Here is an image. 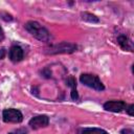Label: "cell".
Returning <instances> with one entry per match:
<instances>
[{"label": "cell", "instance_id": "obj_1", "mask_svg": "<svg viewBox=\"0 0 134 134\" xmlns=\"http://www.w3.org/2000/svg\"><path fill=\"white\" fill-rule=\"evenodd\" d=\"M24 26H25V29L31 36H34L36 39H38L41 42H48L51 38L48 29L45 28L43 25H41L37 21H28L25 23Z\"/></svg>", "mask_w": 134, "mask_h": 134}, {"label": "cell", "instance_id": "obj_2", "mask_svg": "<svg viewBox=\"0 0 134 134\" xmlns=\"http://www.w3.org/2000/svg\"><path fill=\"white\" fill-rule=\"evenodd\" d=\"M76 45L68 42H62L59 44H54L45 49V53L47 54H57V53H71L75 51Z\"/></svg>", "mask_w": 134, "mask_h": 134}, {"label": "cell", "instance_id": "obj_3", "mask_svg": "<svg viewBox=\"0 0 134 134\" xmlns=\"http://www.w3.org/2000/svg\"><path fill=\"white\" fill-rule=\"evenodd\" d=\"M80 81L82 84H84L87 87H90L94 90L97 91H103L105 89L104 84L102 83V81L98 79L97 75L94 74H89V73H83L80 76Z\"/></svg>", "mask_w": 134, "mask_h": 134}, {"label": "cell", "instance_id": "obj_4", "mask_svg": "<svg viewBox=\"0 0 134 134\" xmlns=\"http://www.w3.org/2000/svg\"><path fill=\"white\" fill-rule=\"evenodd\" d=\"M2 118L5 122H14L18 124L23 120V114L20 110L9 108V109H4L2 112Z\"/></svg>", "mask_w": 134, "mask_h": 134}, {"label": "cell", "instance_id": "obj_5", "mask_svg": "<svg viewBox=\"0 0 134 134\" xmlns=\"http://www.w3.org/2000/svg\"><path fill=\"white\" fill-rule=\"evenodd\" d=\"M49 124V118L47 115H37V116H34L28 125L30 126V128H32L34 130H38V129H41V128H45L47 127Z\"/></svg>", "mask_w": 134, "mask_h": 134}, {"label": "cell", "instance_id": "obj_6", "mask_svg": "<svg viewBox=\"0 0 134 134\" xmlns=\"http://www.w3.org/2000/svg\"><path fill=\"white\" fill-rule=\"evenodd\" d=\"M127 107L124 100H108L104 104V109L110 112H121Z\"/></svg>", "mask_w": 134, "mask_h": 134}, {"label": "cell", "instance_id": "obj_7", "mask_svg": "<svg viewBox=\"0 0 134 134\" xmlns=\"http://www.w3.org/2000/svg\"><path fill=\"white\" fill-rule=\"evenodd\" d=\"M8 55H9V59L12 62L14 63H18L20 61H22L23 57H24V52H23V49L18 46V45H13L9 49V52H8Z\"/></svg>", "mask_w": 134, "mask_h": 134}, {"label": "cell", "instance_id": "obj_8", "mask_svg": "<svg viewBox=\"0 0 134 134\" xmlns=\"http://www.w3.org/2000/svg\"><path fill=\"white\" fill-rule=\"evenodd\" d=\"M117 43L118 45L124 49V50H127V51H132L133 50V45H132V42L129 40L128 37L124 36V35H120L117 37Z\"/></svg>", "mask_w": 134, "mask_h": 134}, {"label": "cell", "instance_id": "obj_9", "mask_svg": "<svg viewBox=\"0 0 134 134\" xmlns=\"http://www.w3.org/2000/svg\"><path fill=\"white\" fill-rule=\"evenodd\" d=\"M81 16H82V19L84 21H87V22H90V23H98L99 22V19L93 14L85 12V13H82Z\"/></svg>", "mask_w": 134, "mask_h": 134}, {"label": "cell", "instance_id": "obj_10", "mask_svg": "<svg viewBox=\"0 0 134 134\" xmlns=\"http://www.w3.org/2000/svg\"><path fill=\"white\" fill-rule=\"evenodd\" d=\"M82 134H108V132L100 128H87L82 131Z\"/></svg>", "mask_w": 134, "mask_h": 134}, {"label": "cell", "instance_id": "obj_11", "mask_svg": "<svg viewBox=\"0 0 134 134\" xmlns=\"http://www.w3.org/2000/svg\"><path fill=\"white\" fill-rule=\"evenodd\" d=\"M66 85L68 87H70L71 89L76 88V81H75V79L73 76H68L67 80H66Z\"/></svg>", "mask_w": 134, "mask_h": 134}, {"label": "cell", "instance_id": "obj_12", "mask_svg": "<svg viewBox=\"0 0 134 134\" xmlns=\"http://www.w3.org/2000/svg\"><path fill=\"white\" fill-rule=\"evenodd\" d=\"M41 73H42V75H43L44 77H46V79L51 77V70H50L49 67H45V68L41 71Z\"/></svg>", "mask_w": 134, "mask_h": 134}, {"label": "cell", "instance_id": "obj_13", "mask_svg": "<svg viewBox=\"0 0 134 134\" xmlns=\"http://www.w3.org/2000/svg\"><path fill=\"white\" fill-rule=\"evenodd\" d=\"M8 134H27V130L25 128H20V129H17V130L9 132Z\"/></svg>", "mask_w": 134, "mask_h": 134}, {"label": "cell", "instance_id": "obj_14", "mask_svg": "<svg viewBox=\"0 0 134 134\" xmlns=\"http://www.w3.org/2000/svg\"><path fill=\"white\" fill-rule=\"evenodd\" d=\"M126 110H127V113L129 114V115H131V116H133L134 115V105L133 104H131V105H129L128 107H126Z\"/></svg>", "mask_w": 134, "mask_h": 134}, {"label": "cell", "instance_id": "obj_15", "mask_svg": "<svg viewBox=\"0 0 134 134\" xmlns=\"http://www.w3.org/2000/svg\"><path fill=\"white\" fill-rule=\"evenodd\" d=\"M71 98H72L73 100H76V99L79 98V93H77V91H76V88L71 89Z\"/></svg>", "mask_w": 134, "mask_h": 134}, {"label": "cell", "instance_id": "obj_16", "mask_svg": "<svg viewBox=\"0 0 134 134\" xmlns=\"http://www.w3.org/2000/svg\"><path fill=\"white\" fill-rule=\"evenodd\" d=\"M120 134H134V131L132 129H129V128H126V129H122L120 131Z\"/></svg>", "mask_w": 134, "mask_h": 134}, {"label": "cell", "instance_id": "obj_17", "mask_svg": "<svg viewBox=\"0 0 134 134\" xmlns=\"http://www.w3.org/2000/svg\"><path fill=\"white\" fill-rule=\"evenodd\" d=\"M4 57H5V49L4 48H1L0 49V60H2Z\"/></svg>", "mask_w": 134, "mask_h": 134}, {"label": "cell", "instance_id": "obj_18", "mask_svg": "<svg viewBox=\"0 0 134 134\" xmlns=\"http://www.w3.org/2000/svg\"><path fill=\"white\" fill-rule=\"evenodd\" d=\"M2 34H3V31H2V28L0 27V35H2Z\"/></svg>", "mask_w": 134, "mask_h": 134}]
</instances>
